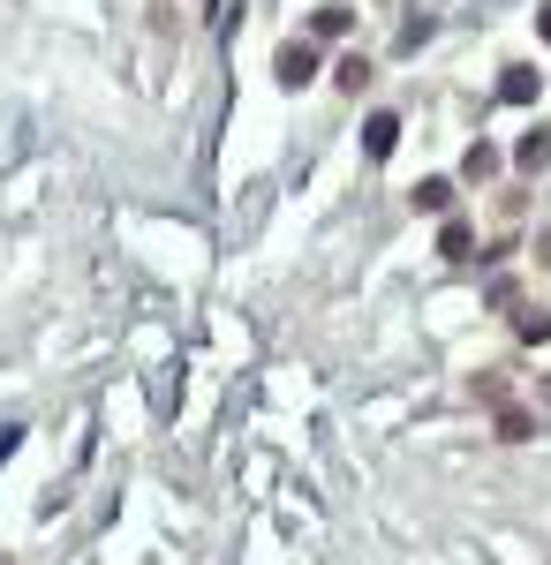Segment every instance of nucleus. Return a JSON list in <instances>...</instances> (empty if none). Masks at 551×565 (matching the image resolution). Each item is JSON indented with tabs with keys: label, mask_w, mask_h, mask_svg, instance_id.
Instances as JSON below:
<instances>
[{
	"label": "nucleus",
	"mask_w": 551,
	"mask_h": 565,
	"mask_svg": "<svg viewBox=\"0 0 551 565\" xmlns=\"http://www.w3.org/2000/svg\"><path fill=\"white\" fill-rule=\"evenodd\" d=\"M272 68H280V84H287V91H303V84L318 76V46H310V38H287V46L272 53Z\"/></svg>",
	"instance_id": "nucleus-1"
},
{
	"label": "nucleus",
	"mask_w": 551,
	"mask_h": 565,
	"mask_svg": "<svg viewBox=\"0 0 551 565\" xmlns=\"http://www.w3.org/2000/svg\"><path fill=\"white\" fill-rule=\"evenodd\" d=\"M393 143H400V121H393V114H370L363 121V151L370 158H393Z\"/></svg>",
	"instance_id": "nucleus-2"
},
{
	"label": "nucleus",
	"mask_w": 551,
	"mask_h": 565,
	"mask_svg": "<svg viewBox=\"0 0 551 565\" xmlns=\"http://www.w3.org/2000/svg\"><path fill=\"white\" fill-rule=\"evenodd\" d=\"M537 84H544L537 68H507V76H499V99H507V106H529V99H537Z\"/></svg>",
	"instance_id": "nucleus-3"
},
{
	"label": "nucleus",
	"mask_w": 551,
	"mask_h": 565,
	"mask_svg": "<svg viewBox=\"0 0 551 565\" xmlns=\"http://www.w3.org/2000/svg\"><path fill=\"white\" fill-rule=\"evenodd\" d=\"M514 166H529V174H544V166H551V137H544V129H529V137L514 143Z\"/></svg>",
	"instance_id": "nucleus-4"
},
{
	"label": "nucleus",
	"mask_w": 551,
	"mask_h": 565,
	"mask_svg": "<svg viewBox=\"0 0 551 565\" xmlns=\"http://www.w3.org/2000/svg\"><path fill=\"white\" fill-rule=\"evenodd\" d=\"M461 174H469V181H484V174H499V151H491V143H469V158H461Z\"/></svg>",
	"instance_id": "nucleus-5"
},
{
	"label": "nucleus",
	"mask_w": 551,
	"mask_h": 565,
	"mask_svg": "<svg viewBox=\"0 0 551 565\" xmlns=\"http://www.w3.org/2000/svg\"><path fill=\"white\" fill-rule=\"evenodd\" d=\"M453 204V181H415V211H446Z\"/></svg>",
	"instance_id": "nucleus-6"
},
{
	"label": "nucleus",
	"mask_w": 551,
	"mask_h": 565,
	"mask_svg": "<svg viewBox=\"0 0 551 565\" xmlns=\"http://www.w3.org/2000/svg\"><path fill=\"white\" fill-rule=\"evenodd\" d=\"M348 23H356V15H348V8H318V15H310V30H318V38H341V30H348Z\"/></svg>",
	"instance_id": "nucleus-7"
},
{
	"label": "nucleus",
	"mask_w": 551,
	"mask_h": 565,
	"mask_svg": "<svg viewBox=\"0 0 551 565\" xmlns=\"http://www.w3.org/2000/svg\"><path fill=\"white\" fill-rule=\"evenodd\" d=\"M438 257H453V265L469 257V227H461V219H446V234H438Z\"/></svg>",
	"instance_id": "nucleus-8"
},
{
	"label": "nucleus",
	"mask_w": 551,
	"mask_h": 565,
	"mask_svg": "<svg viewBox=\"0 0 551 565\" xmlns=\"http://www.w3.org/2000/svg\"><path fill=\"white\" fill-rule=\"evenodd\" d=\"M333 76H341V91H363V84H370V61H363V53H348Z\"/></svg>",
	"instance_id": "nucleus-9"
},
{
	"label": "nucleus",
	"mask_w": 551,
	"mask_h": 565,
	"mask_svg": "<svg viewBox=\"0 0 551 565\" xmlns=\"http://www.w3.org/2000/svg\"><path fill=\"white\" fill-rule=\"evenodd\" d=\"M514 332L537 347V339H551V317H544V309H522V317H514Z\"/></svg>",
	"instance_id": "nucleus-10"
},
{
	"label": "nucleus",
	"mask_w": 551,
	"mask_h": 565,
	"mask_svg": "<svg viewBox=\"0 0 551 565\" xmlns=\"http://www.w3.org/2000/svg\"><path fill=\"white\" fill-rule=\"evenodd\" d=\"M499 437L522 445V437H529V408H499Z\"/></svg>",
	"instance_id": "nucleus-11"
},
{
	"label": "nucleus",
	"mask_w": 551,
	"mask_h": 565,
	"mask_svg": "<svg viewBox=\"0 0 551 565\" xmlns=\"http://www.w3.org/2000/svg\"><path fill=\"white\" fill-rule=\"evenodd\" d=\"M537 30H544V38H551V8H537Z\"/></svg>",
	"instance_id": "nucleus-12"
},
{
	"label": "nucleus",
	"mask_w": 551,
	"mask_h": 565,
	"mask_svg": "<svg viewBox=\"0 0 551 565\" xmlns=\"http://www.w3.org/2000/svg\"><path fill=\"white\" fill-rule=\"evenodd\" d=\"M0 565H8V558H0Z\"/></svg>",
	"instance_id": "nucleus-13"
}]
</instances>
